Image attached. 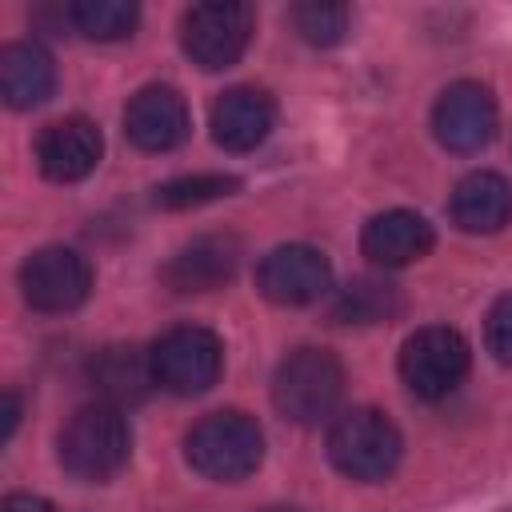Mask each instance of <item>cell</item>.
Returning a JSON list of instances; mask_svg holds the SVG:
<instances>
[{"mask_svg":"<svg viewBox=\"0 0 512 512\" xmlns=\"http://www.w3.org/2000/svg\"><path fill=\"white\" fill-rule=\"evenodd\" d=\"M56 456H60V468L84 484L112 480L132 456V428L116 404L108 400L84 404L60 428Z\"/></svg>","mask_w":512,"mask_h":512,"instance_id":"cell-1","label":"cell"},{"mask_svg":"<svg viewBox=\"0 0 512 512\" xmlns=\"http://www.w3.org/2000/svg\"><path fill=\"white\" fill-rule=\"evenodd\" d=\"M188 464L208 480H244L264 460V432L248 412H208L184 436Z\"/></svg>","mask_w":512,"mask_h":512,"instance_id":"cell-2","label":"cell"},{"mask_svg":"<svg viewBox=\"0 0 512 512\" xmlns=\"http://www.w3.org/2000/svg\"><path fill=\"white\" fill-rule=\"evenodd\" d=\"M344 368L328 348H296L276 364L272 400L292 424H320L336 412Z\"/></svg>","mask_w":512,"mask_h":512,"instance_id":"cell-3","label":"cell"},{"mask_svg":"<svg viewBox=\"0 0 512 512\" xmlns=\"http://www.w3.org/2000/svg\"><path fill=\"white\" fill-rule=\"evenodd\" d=\"M400 452H404L400 428L376 408H352V412L336 416V424L328 432L332 464L344 476L364 480V484L392 476V468L400 464Z\"/></svg>","mask_w":512,"mask_h":512,"instance_id":"cell-4","label":"cell"},{"mask_svg":"<svg viewBox=\"0 0 512 512\" xmlns=\"http://www.w3.org/2000/svg\"><path fill=\"white\" fill-rule=\"evenodd\" d=\"M148 360H152L156 388L172 396H200L216 384L224 368V344L212 328L176 324L148 348Z\"/></svg>","mask_w":512,"mask_h":512,"instance_id":"cell-5","label":"cell"},{"mask_svg":"<svg viewBox=\"0 0 512 512\" xmlns=\"http://www.w3.org/2000/svg\"><path fill=\"white\" fill-rule=\"evenodd\" d=\"M468 360H472L468 340L456 328L428 324V328H416L404 340V348H400V380L420 400H444L468 376Z\"/></svg>","mask_w":512,"mask_h":512,"instance_id":"cell-6","label":"cell"},{"mask_svg":"<svg viewBox=\"0 0 512 512\" xmlns=\"http://www.w3.org/2000/svg\"><path fill=\"white\" fill-rule=\"evenodd\" d=\"M252 8L240 0H212V4H192L180 20V44L192 56V64L220 72L232 68L248 40H252Z\"/></svg>","mask_w":512,"mask_h":512,"instance_id":"cell-7","label":"cell"},{"mask_svg":"<svg viewBox=\"0 0 512 512\" xmlns=\"http://www.w3.org/2000/svg\"><path fill=\"white\" fill-rule=\"evenodd\" d=\"M92 288V264L64 244L40 248L20 268V292L36 312H72L88 300Z\"/></svg>","mask_w":512,"mask_h":512,"instance_id":"cell-8","label":"cell"},{"mask_svg":"<svg viewBox=\"0 0 512 512\" xmlns=\"http://www.w3.org/2000/svg\"><path fill=\"white\" fill-rule=\"evenodd\" d=\"M432 132L448 152H480L496 136V100L476 80H456L432 108Z\"/></svg>","mask_w":512,"mask_h":512,"instance_id":"cell-9","label":"cell"},{"mask_svg":"<svg viewBox=\"0 0 512 512\" xmlns=\"http://www.w3.org/2000/svg\"><path fill=\"white\" fill-rule=\"evenodd\" d=\"M328 284H332V268H328L324 252H316L308 244L272 248L256 268V288L272 304H284V308L320 300L328 292Z\"/></svg>","mask_w":512,"mask_h":512,"instance_id":"cell-10","label":"cell"},{"mask_svg":"<svg viewBox=\"0 0 512 512\" xmlns=\"http://www.w3.org/2000/svg\"><path fill=\"white\" fill-rule=\"evenodd\" d=\"M188 104L176 88L168 84H148L140 88L128 108H124V132L136 148L144 152H172L176 144L188 140Z\"/></svg>","mask_w":512,"mask_h":512,"instance_id":"cell-11","label":"cell"},{"mask_svg":"<svg viewBox=\"0 0 512 512\" xmlns=\"http://www.w3.org/2000/svg\"><path fill=\"white\" fill-rule=\"evenodd\" d=\"M100 152H104V140H100V128L84 116H64V120H52L40 140H36V160H40V172L56 184H76L84 180L96 164H100Z\"/></svg>","mask_w":512,"mask_h":512,"instance_id":"cell-12","label":"cell"},{"mask_svg":"<svg viewBox=\"0 0 512 512\" xmlns=\"http://www.w3.org/2000/svg\"><path fill=\"white\" fill-rule=\"evenodd\" d=\"M236 268H240V240L228 232H212V236H196L192 244H184L164 264L160 276L172 292H212L228 284Z\"/></svg>","mask_w":512,"mask_h":512,"instance_id":"cell-13","label":"cell"},{"mask_svg":"<svg viewBox=\"0 0 512 512\" xmlns=\"http://www.w3.org/2000/svg\"><path fill=\"white\" fill-rule=\"evenodd\" d=\"M212 140L228 152H248L256 144H264V136L276 124V104L264 88H228L216 96L212 104Z\"/></svg>","mask_w":512,"mask_h":512,"instance_id":"cell-14","label":"cell"},{"mask_svg":"<svg viewBox=\"0 0 512 512\" xmlns=\"http://www.w3.org/2000/svg\"><path fill=\"white\" fill-rule=\"evenodd\" d=\"M360 248L380 268H404V264L428 256V248H432V224L420 212L388 208V212H380V216H372L364 224Z\"/></svg>","mask_w":512,"mask_h":512,"instance_id":"cell-15","label":"cell"},{"mask_svg":"<svg viewBox=\"0 0 512 512\" xmlns=\"http://www.w3.org/2000/svg\"><path fill=\"white\" fill-rule=\"evenodd\" d=\"M452 220L472 236L500 232L512 220V184L500 172H472L452 192Z\"/></svg>","mask_w":512,"mask_h":512,"instance_id":"cell-16","label":"cell"},{"mask_svg":"<svg viewBox=\"0 0 512 512\" xmlns=\"http://www.w3.org/2000/svg\"><path fill=\"white\" fill-rule=\"evenodd\" d=\"M56 88V64L36 40H16L0 52V96L8 108H36Z\"/></svg>","mask_w":512,"mask_h":512,"instance_id":"cell-17","label":"cell"},{"mask_svg":"<svg viewBox=\"0 0 512 512\" xmlns=\"http://www.w3.org/2000/svg\"><path fill=\"white\" fill-rule=\"evenodd\" d=\"M88 376H92L96 392H100L108 404H116V408L144 400L148 388L156 384L148 352H140V348H124V344L100 348V352L92 356V364H88Z\"/></svg>","mask_w":512,"mask_h":512,"instance_id":"cell-18","label":"cell"},{"mask_svg":"<svg viewBox=\"0 0 512 512\" xmlns=\"http://www.w3.org/2000/svg\"><path fill=\"white\" fill-rule=\"evenodd\" d=\"M396 312H400V292L388 280H372V276L344 284L332 300V320L340 324H380L392 320Z\"/></svg>","mask_w":512,"mask_h":512,"instance_id":"cell-19","label":"cell"},{"mask_svg":"<svg viewBox=\"0 0 512 512\" xmlns=\"http://www.w3.org/2000/svg\"><path fill=\"white\" fill-rule=\"evenodd\" d=\"M140 8L128 0H76L68 4V24L88 40H124L132 36Z\"/></svg>","mask_w":512,"mask_h":512,"instance_id":"cell-20","label":"cell"},{"mask_svg":"<svg viewBox=\"0 0 512 512\" xmlns=\"http://www.w3.org/2000/svg\"><path fill=\"white\" fill-rule=\"evenodd\" d=\"M348 4H332V0H308V4H296L292 8V28L300 40L316 44V48H332L344 40L348 32Z\"/></svg>","mask_w":512,"mask_h":512,"instance_id":"cell-21","label":"cell"},{"mask_svg":"<svg viewBox=\"0 0 512 512\" xmlns=\"http://www.w3.org/2000/svg\"><path fill=\"white\" fill-rule=\"evenodd\" d=\"M240 188L236 176H224V172H200V176H180V180H168L156 188V204L160 208H200V204H212L220 196H232Z\"/></svg>","mask_w":512,"mask_h":512,"instance_id":"cell-22","label":"cell"},{"mask_svg":"<svg viewBox=\"0 0 512 512\" xmlns=\"http://www.w3.org/2000/svg\"><path fill=\"white\" fill-rule=\"evenodd\" d=\"M484 336H488V352L500 364H512V292L492 304L488 324H484Z\"/></svg>","mask_w":512,"mask_h":512,"instance_id":"cell-23","label":"cell"},{"mask_svg":"<svg viewBox=\"0 0 512 512\" xmlns=\"http://www.w3.org/2000/svg\"><path fill=\"white\" fill-rule=\"evenodd\" d=\"M0 512H56L44 496H32V492H12L8 500H4V508Z\"/></svg>","mask_w":512,"mask_h":512,"instance_id":"cell-24","label":"cell"},{"mask_svg":"<svg viewBox=\"0 0 512 512\" xmlns=\"http://www.w3.org/2000/svg\"><path fill=\"white\" fill-rule=\"evenodd\" d=\"M16 420H20V400L12 392H4V424H0V440H8L16 432Z\"/></svg>","mask_w":512,"mask_h":512,"instance_id":"cell-25","label":"cell"},{"mask_svg":"<svg viewBox=\"0 0 512 512\" xmlns=\"http://www.w3.org/2000/svg\"><path fill=\"white\" fill-rule=\"evenodd\" d=\"M268 512H296V508H268Z\"/></svg>","mask_w":512,"mask_h":512,"instance_id":"cell-26","label":"cell"},{"mask_svg":"<svg viewBox=\"0 0 512 512\" xmlns=\"http://www.w3.org/2000/svg\"><path fill=\"white\" fill-rule=\"evenodd\" d=\"M508 512H512V508H508Z\"/></svg>","mask_w":512,"mask_h":512,"instance_id":"cell-27","label":"cell"}]
</instances>
